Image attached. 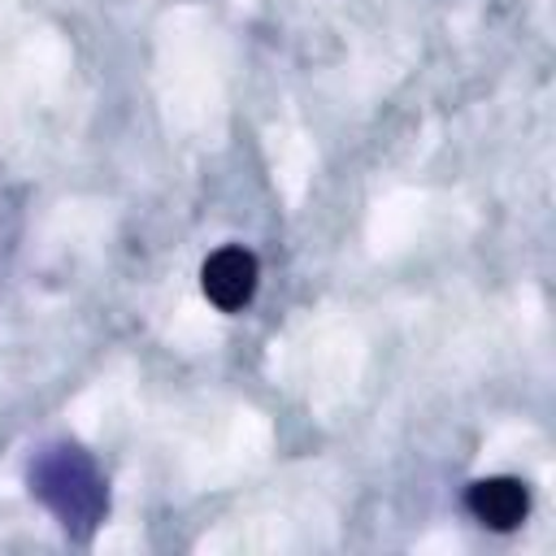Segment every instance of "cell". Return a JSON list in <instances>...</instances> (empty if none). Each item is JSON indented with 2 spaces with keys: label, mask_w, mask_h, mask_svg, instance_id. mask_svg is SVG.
Masks as SVG:
<instances>
[{
  "label": "cell",
  "mask_w": 556,
  "mask_h": 556,
  "mask_svg": "<svg viewBox=\"0 0 556 556\" xmlns=\"http://www.w3.org/2000/svg\"><path fill=\"white\" fill-rule=\"evenodd\" d=\"M200 282H204V295L222 308V313H239L252 304L256 295V282H261V265L248 248H217L204 269H200Z\"/></svg>",
  "instance_id": "1"
},
{
  "label": "cell",
  "mask_w": 556,
  "mask_h": 556,
  "mask_svg": "<svg viewBox=\"0 0 556 556\" xmlns=\"http://www.w3.org/2000/svg\"><path fill=\"white\" fill-rule=\"evenodd\" d=\"M465 504H469V513H473L482 526H491V530H513V526H521V517L530 513V491H526L521 478H482V482L469 486Z\"/></svg>",
  "instance_id": "2"
}]
</instances>
